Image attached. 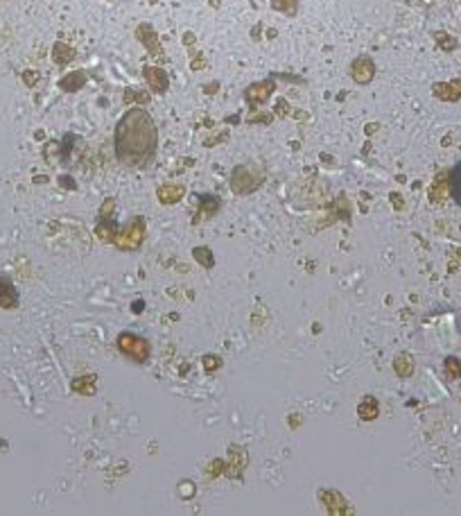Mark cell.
Listing matches in <instances>:
<instances>
[{"mask_svg": "<svg viewBox=\"0 0 461 516\" xmlns=\"http://www.w3.org/2000/svg\"><path fill=\"white\" fill-rule=\"evenodd\" d=\"M357 412H360V417H362L364 421L375 419V417H378V403H375V399L366 397V399L360 403V408H357Z\"/></svg>", "mask_w": 461, "mask_h": 516, "instance_id": "7c38bea8", "label": "cell"}, {"mask_svg": "<svg viewBox=\"0 0 461 516\" xmlns=\"http://www.w3.org/2000/svg\"><path fill=\"white\" fill-rule=\"evenodd\" d=\"M194 258H197L203 267H213V256H211V251L206 247H197V249H194Z\"/></svg>", "mask_w": 461, "mask_h": 516, "instance_id": "2e32d148", "label": "cell"}, {"mask_svg": "<svg viewBox=\"0 0 461 516\" xmlns=\"http://www.w3.org/2000/svg\"><path fill=\"white\" fill-rule=\"evenodd\" d=\"M211 367H213V369H218V367H220V358H211V356H208V358H206V369H211Z\"/></svg>", "mask_w": 461, "mask_h": 516, "instance_id": "ffe728a7", "label": "cell"}, {"mask_svg": "<svg viewBox=\"0 0 461 516\" xmlns=\"http://www.w3.org/2000/svg\"><path fill=\"white\" fill-rule=\"evenodd\" d=\"M159 129L145 109L134 107L116 127V154L125 166H145L156 154Z\"/></svg>", "mask_w": 461, "mask_h": 516, "instance_id": "6da1fadb", "label": "cell"}, {"mask_svg": "<svg viewBox=\"0 0 461 516\" xmlns=\"http://www.w3.org/2000/svg\"><path fill=\"white\" fill-rule=\"evenodd\" d=\"M84 82H86V75L81 73V70H77V73H70L68 77L61 79L59 86L64 91H79L81 86H84Z\"/></svg>", "mask_w": 461, "mask_h": 516, "instance_id": "30bf717a", "label": "cell"}, {"mask_svg": "<svg viewBox=\"0 0 461 516\" xmlns=\"http://www.w3.org/2000/svg\"><path fill=\"white\" fill-rule=\"evenodd\" d=\"M446 369H448L450 376H459V373H461V365H459V362H457L455 358H450V360H448Z\"/></svg>", "mask_w": 461, "mask_h": 516, "instance_id": "ac0fdd59", "label": "cell"}, {"mask_svg": "<svg viewBox=\"0 0 461 516\" xmlns=\"http://www.w3.org/2000/svg\"><path fill=\"white\" fill-rule=\"evenodd\" d=\"M142 236H145V222H142V220H131L129 225L120 231V234H116L114 242H116V247L122 249V251H134L142 242Z\"/></svg>", "mask_w": 461, "mask_h": 516, "instance_id": "7a4b0ae2", "label": "cell"}, {"mask_svg": "<svg viewBox=\"0 0 461 516\" xmlns=\"http://www.w3.org/2000/svg\"><path fill=\"white\" fill-rule=\"evenodd\" d=\"M118 349L125 353L127 358L136 360V362H145L149 356L147 342L138 336H131V333H122V336L118 338Z\"/></svg>", "mask_w": 461, "mask_h": 516, "instance_id": "3957f363", "label": "cell"}, {"mask_svg": "<svg viewBox=\"0 0 461 516\" xmlns=\"http://www.w3.org/2000/svg\"><path fill=\"white\" fill-rule=\"evenodd\" d=\"M272 7L288 16H294L296 9H299V0H272Z\"/></svg>", "mask_w": 461, "mask_h": 516, "instance_id": "5bb4252c", "label": "cell"}, {"mask_svg": "<svg viewBox=\"0 0 461 516\" xmlns=\"http://www.w3.org/2000/svg\"><path fill=\"white\" fill-rule=\"evenodd\" d=\"M392 204H396V209H403V201H401V195H392Z\"/></svg>", "mask_w": 461, "mask_h": 516, "instance_id": "7402d4cb", "label": "cell"}, {"mask_svg": "<svg viewBox=\"0 0 461 516\" xmlns=\"http://www.w3.org/2000/svg\"><path fill=\"white\" fill-rule=\"evenodd\" d=\"M183 193H186V188L177 186V184H166V186H161L156 190V195H159V199L163 201V204H174V201H179L183 197Z\"/></svg>", "mask_w": 461, "mask_h": 516, "instance_id": "9c48e42d", "label": "cell"}, {"mask_svg": "<svg viewBox=\"0 0 461 516\" xmlns=\"http://www.w3.org/2000/svg\"><path fill=\"white\" fill-rule=\"evenodd\" d=\"M272 120V116L269 114H260V116H253V118H249V123H269Z\"/></svg>", "mask_w": 461, "mask_h": 516, "instance_id": "d6986e66", "label": "cell"}, {"mask_svg": "<svg viewBox=\"0 0 461 516\" xmlns=\"http://www.w3.org/2000/svg\"><path fill=\"white\" fill-rule=\"evenodd\" d=\"M274 88H276L274 79H265V82L251 84L247 88V93H244V98H247L249 105H262V102H267V98L274 93Z\"/></svg>", "mask_w": 461, "mask_h": 516, "instance_id": "277c9868", "label": "cell"}, {"mask_svg": "<svg viewBox=\"0 0 461 516\" xmlns=\"http://www.w3.org/2000/svg\"><path fill=\"white\" fill-rule=\"evenodd\" d=\"M18 306V295L14 286L5 277H0V308H16Z\"/></svg>", "mask_w": 461, "mask_h": 516, "instance_id": "52a82bcc", "label": "cell"}, {"mask_svg": "<svg viewBox=\"0 0 461 516\" xmlns=\"http://www.w3.org/2000/svg\"><path fill=\"white\" fill-rule=\"evenodd\" d=\"M53 57H55V62H57L59 66H66L68 62H73L75 50H73V48H68L66 44H55V53H53Z\"/></svg>", "mask_w": 461, "mask_h": 516, "instance_id": "8fae6325", "label": "cell"}, {"mask_svg": "<svg viewBox=\"0 0 461 516\" xmlns=\"http://www.w3.org/2000/svg\"><path fill=\"white\" fill-rule=\"evenodd\" d=\"M145 79L152 91H156V93H166L168 86H170V79H168V73L159 66H145Z\"/></svg>", "mask_w": 461, "mask_h": 516, "instance_id": "8992f818", "label": "cell"}, {"mask_svg": "<svg viewBox=\"0 0 461 516\" xmlns=\"http://www.w3.org/2000/svg\"><path fill=\"white\" fill-rule=\"evenodd\" d=\"M351 75L357 84H368L375 75V66L368 57H357L351 66Z\"/></svg>", "mask_w": 461, "mask_h": 516, "instance_id": "5b68a950", "label": "cell"}, {"mask_svg": "<svg viewBox=\"0 0 461 516\" xmlns=\"http://www.w3.org/2000/svg\"><path fill=\"white\" fill-rule=\"evenodd\" d=\"M394 367H396V373H398V376H401V378H407L409 376V373H412V360H409L407 356H398V360L394 362Z\"/></svg>", "mask_w": 461, "mask_h": 516, "instance_id": "9a60e30c", "label": "cell"}, {"mask_svg": "<svg viewBox=\"0 0 461 516\" xmlns=\"http://www.w3.org/2000/svg\"><path fill=\"white\" fill-rule=\"evenodd\" d=\"M134 98L138 100V102H147V100H149V98H147L145 93H136V91H131V88H129V91H127V95H125V102L129 105V102H131V100H134Z\"/></svg>", "mask_w": 461, "mask_h": 516, "instance_id": "e0dca14e", "label": "cell"}, {"mask_svg": "<svg viewBox=\"0 0 461 516\" xmlns=\"http://www.w3.org/2000/svg\"><path fill=\"white\" fill-rule=\"evenodd\" d=\"M279 114L283 116V114H290V105L285 102V100H279Z\"/></svg>", "mask_w": 461, "mask_h": 516, "instance_id": "44dd1931", "label": "cell"}, {"mask_svg": "<svg viewBox=\"0 0 461 516\" xmlns=\"http://www.w3.org/2000/svg\"><path fill=\"white\" fill-rule=\"evenodd\" d=\"M136 37L140 39V44H145L147 46V50L152 55H161L163 50H161V44H159V39H156V34H154V29L149 27V25H140L138 29H136Z\"/></svg>", "mask_w": 461, "mask_h": 516, "instance_id": "ba28073f", "label": "cell"}, {"mask_svg": "<svg viewBox=\"0 0 461 516\" xmlns=\"http://www.w3.org/2000/svg\"><path fill=\"white\" fill-rule=\"evenodd\" d=\"M448 181H450V193H453V197L461 204V164L450 172Z\"/></svg>", "mask_w": 461, "mask_h": 516, "instance_id": "4fadbf2b", "label": "cell"}]
</instances>
